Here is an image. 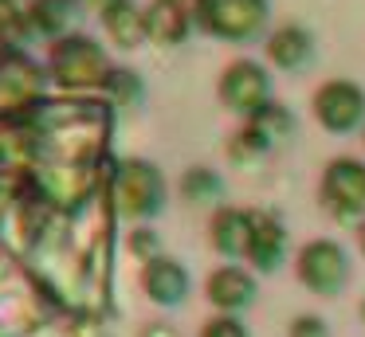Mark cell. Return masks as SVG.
<instances>
[{
  "instance_id": "obj_1",
  "label": "cell",
  "mask_w": 365,
  "mask_h": 337,
  "mask_svg": "<svg viewBox=\"0 0 365 337\" xmlns=\"http://www.w3.org/2000/svg\"><path fill=\"white\" fill-rule=\"evenodd\" d=\"M110 110L103 102H48L32 118V169L51 204L91 200L106 153Z\"/></svg>"
},
{
  "instance_id": "obj_2",
  "label": "cell",
  "mask_w": 365,
  "mask_h": 337,
  "mask_svg": "<svg viewBox=\"0 0 365 337\" xmlns=\"http://www.w3.org/2000/svg\"><path fill=\"white\" fill-rule=\"evenodd\" d=\"M51 75L59 86L67 90H87V86H103L110 83V63H106L103 47L87 36H67L56 43L51 51Z\"/></svg>"
},
{
  "instance_id": "obj_3",
  "label": "cell",
  "mask_w": 365,
  "mask_h": 337,
  "mask_svg": "<svg viewBox=\"0 0 365 337\" xmlns=\"http://www.w3.org/2000/svg\"><path fill=\"white\" fill-rule=\"evenodd\" d=\"M161 172L150 161H122L110 172V204L122 216H153L161 208Z\"/></svg>"
},
{
  "instance_id": "obj_4",
  "label": "cell",
  "mask_w": 365,
  "mask_h": 337,
  "mask_svg": "<svg viewBox=\"0 0 365 337\" xmlns=\"http://www.w3.org/2000/svg\"><path fill=\"white\" fill-rule=\"evenodd\" d=\"M40 90H43L40 67L12 43H0V118L36 106Z\"/></svg>"
},
{
  "instance_id": "obj_5",
  "label": "cell",
  "mask_w": 365,
  "mask_h": 337,
  "mask_svg": "<svg viewBox=\"0 0 365 337\" xmlns=\"http://www.w3.org/2000/svg\"><path fill=\"white\" fill-rule=\"evenodd\" d=\"M267 20V0H200V24L220 39H247Z\"/></svg>"
},
{
  "instance_id": "obj_6",
  "label": "cell",
  "mask_w": 365,
  "mask_h": 337,
  "mask_svg": "<svg viewBox=\"0 0 365 337\" xmlns=\"http://www.w3.org/2000/svg\"><path fill=\"white\" fill-rule=\"evenodd\" d=\"M322 196H326V204H330L334 216H341V219L361 216L365 212V165L349 161V157L334 161L330 169H326Z\"/></svg>"
},
{
  "instance_id": "obj_7",
  "label": "cell",
  "mask_w": 365,
  "mask_h": 337,
  "mask_svg": "<svg viewBox=\"0 0 365 337\" xmlns=\"http://www.w3.org/2000/svg\"><path fill=\"white\" fill-rule=\"evenodd\" d=\"M299 279L310 290H318V294H334L346 282V255H341V247L330 239L307 243L299 255Z\"/></svg>"
},
{
  "instance_id": "obj_8",
  "label": "cell",
  "mask_w": 365,
  "mask_h": 337,
  "mask_svg": "<svg viewBox=\"0 0 365 337\" xmlns=\"http://www.w3.org/2000/svg\"><path fill=\"white\" fill-rule=\"evenodd\" d=\"M220 98L240 114H259L267 106V75H263V67L247 59L232 63L220 78Z\"/></svg>"
},
{
  "instance_id": "obj_9",
  "label": "cell",
  "mask_w": 365,
  "mask_h": 337,
  "mask_svg": "<svg viewBox=\"0 0 365 337\" xmlns=\"http://www.w3.org/2000/svg\"><path fill=\"white\" fill-rule=\"evenodd\" d=\"M314 114L326 130H354L365 118V94L354 83H326L314 94Z\"/></svg>"
},
{
  "instance_id": "obj_10",
  "label": "cell",
  "mask_w": 365,
  "mask_h": 337,
  "mask_svg": "<svg viewBox=\"0 0 365 337\" xmlns=\"http://www.w3.org/2000/svg\"><path fill=\"white\" fill-rule=\"evenodd\" d=\"M192 20H200V0H153L145 12V36L161 47H173L185 39Z\"/></svg>"
},
{
  "instance_id": "obj_11",
  "label": "cell",
  "mask_w": 365,
  "mask_h": 337,
  "mask_svg": "<svg viewBox=\"0 0 365 337\" xmlns=\"http://www.w3.org/2000/svg\"><path fill=\"white\" fill-rule=\"evenodd\" d=\"M252 219V235H247V259H252L259 271H275L279 259H283V227L275 216L267 212H247Z\"/></svg>"
},
{
  "instance_id": "obj_12",
  "label": "cell",
  "mask_w": 365,
  "mask_h": 337,
  "mask_svg": "<svg viewBox=\"0 0 365 337\" xmlns=\"http://www.w3.org/2000/svg\"><path fill=\"white\" fill-rule=\"evenodd\" d=\"M142 282H145V294L161 306H177L185 298V290H189V279H185V271L173 259H153V263L145 266Z\"/></svg>"
},
{
  "instance_id": "obj_13",
  "label": "cell",
  "mask_w": 365,
  "mask_h": 337,
  "mask_svg": "<svg viewBox=\"0 0 365 337\" xmlns=\"http://www.w3.org/2000/svg\"><path fill=\"white\" fill-rule=\"evenodd\" d=\"M103 24H106V31H110V39L118 47H138L145 36V12L134 0H114L103 12Z\"/></svg>"
},
{
  "instance_id": "obj_14",
  "label": "cell",
  "mask_w": 365,
  "mask_h": 337,
  "mask_svg": "<svg viewBox=\"0 0 365 337\" xmlns=\"http://www.w3.org/2000/svg\"><path fill=\"white\" fill-rule=\"evenodd\" d=\"M252 294H255V286L240 266H224V271H216L212 279H208V298H212L220 310H240V306L252 302Z\"/></svg>"
},
{
  "instance_id": "obj_15",
  "label": "cell",
  "mask_w": 365,
  "mask_h": 337,
  "mask_svg": "<svg viewBox=\"0 0 365 337\" xmlns=\"http://www.w3.org/2000/svg\"><path fill=\"white\" fill-rule=\"evenodd\" d=\"M247 235H252V219L247 212H236V208H224L220 216L212 219V243L220 255H247Z\"/></svg>"
},
{
  "instance_id": "obj_16",
  "label": "cell",
  "mask_w": 365,
  "mask_h": 337,
  "mask_svg": "<svg viewBox=\"0 0 365 337\" xmlns=\"http://www.w3.org/2000/svg\"><path fill=\"white\" fill-rule=\"evenodd\" d=\"M75 8H79V0H36L32 12H28V24H32V31L59 36V31L71 28Z\"/></svg>"
},
{
  "instance_id": "obj_17",
  "label": "cell",
  "mask_w": 365,
  "mask_h": 337,
  "mask_svg": "<svg viewBox=\"0 0 365 337\" xmlns=\"http://www.w3.org/2000/svg\"><path fill=\"white\" fill-rule=\"evenodd\" d=\"M267 55L279 63V67H299V63H307V55H310V36L302 28H279L275 36H271V43H267Z\"/></svg>"
},
{
  "instance_id": "obj_18",
  "label": "cell",
  "mask_w": 365,
  "mask_h": 337,
  "mask_svg": "<svg viewBox=\"0 0 365 337\" xmlns=\"http://www.w3.org/2000/svg\"><path fill=\"white\" fill-rule=\"evenodd\" d=\"M291 125H294L291 114H287L283 106H275V102H267V106L255 114V122L247 125V133L259 141V149H267L275 138H287V133H291Z\"/></svg>"
},
{
  "instance_id": "obj_19",
  "label": "cell",
  "mask_w": 365,
  "mask_h": 337,
  "mask_svg": "<svg viewBox=\"0 0 365 337\" xmlns=\"http://www.w3.org/2000/svg\"><path fill=\"white\" fill-rule=\"evenodd\" d=\"M181 192H185V200H192V204H208V200L220 196V177L208 172V169H189L181 180Z\"/></svg>"
},
{
  "instance_id": "obj_20",
  "label": "cell",
  "mask_w": 365,
  "mask_h": 337,
  "mask_svg": "<svg viewBox=\"0 0 365 337\" xmlns=\"http://www.w3.org/2000/svg\"><path fill=\"white\" fill-rule=\"evenodd\" d=\"M106 86L114 90V98H118V102H134L138 94H142V86H138V78L130 75V71H114Z\"/></svg>"
},
{
  "instance_id": "obj_21",
  "label": "cell",
  "mask_w": 365,
  "mask_h": 337,
  "mask_svg": "<svg viewBox=\"0 0 365 337\" xmlns=\"http://www.w3.org/2000/svg\"><path fill=\"white\" fill-rule=\"evenodd\" d=\"M200 337H247V333H244V326H240L236 318H212Z\"/></svg>"
},
{
  "instance_id": "obj_22",
  "label": "cell",
  "mask_w": 365,
  "mask_h": 337,
  "mask_svg": "<svg viewBox=\"0 0 365 337\" xmlns=\"http://www.w3.org/2000/svg\"><path fill=\"white\" fill-rule=\"evenodd\" d=\"M291 337H326V326L318 318H299L291 321Z\"/></svg>"
},
{
  "instance_id": "obj_23",
  "label": "cell",
  "mask_w": 365,
  "mask_h": 337,
  "mask_svg": "<svg viewBox=\"0 0 365 337\" xmlns=\"http://www.w3.org/2000/svg\"><path fill=\"white\" fill-rule=\"evenodd\" d=\"M130 247H134V255H142L145 263H153V259H158V255H153V247H158V239H153L150 232H134V239H130Z\"/></svg>"
},
{
  "instance_id": "obj_24",
  "label": "cell",
  "mask_w": 365,
  "mask_h": 337,
  "mask_svg": "<svg viewBox=\"0 0 365 337\" xmlns=\"http://www.w3.org/2000/svg\"><path fill=\"white\" fill-rule=\"evenodd\" d=\"M145 337H177V333H173V329H165V326H153Z\"/></svg>"
},
{
  "instance_id": "obj_25",
  "label": "cell",
  "mask_w": 365,
  "mask_h": 337,
  "mask_svg": "<svg viewBox=\"0 0 365 337\" xmlns=\"http://www.w3.org/2000/svg\"><path fill=\"white\" fill-rule=\"evenodd\" d=\"M87 4H91V8H98V12H106V8L114 4V0H87Z\"/></svg>"
},
{
  "instance_id": "obj_26",
  "label": "cell",
  "mask_w": 365,
  "mask_h": 337,
  "mask_svg": "<svg viewBox=\"0 0 365 337\" xmlns=\"http://www.w3.org/2000/svg\"><path fill=\"white\" fill-rule=\"evenodd\" d=\"M361 251H365V227H361Z\"/></svg>"
}]
</instances>
